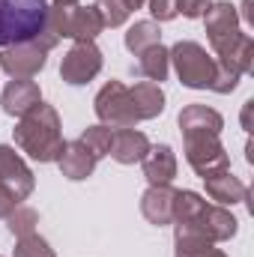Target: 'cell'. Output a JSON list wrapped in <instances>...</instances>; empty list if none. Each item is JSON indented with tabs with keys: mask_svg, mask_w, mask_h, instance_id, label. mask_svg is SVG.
I'll list each match as a JSON object with an SVG mask.
<instances>
[{
	"mask_svg": "<svg viewBox=\"0 0 254 257\" xmlns=\"http://www.w3.org/2000/svg\"><path fill=\"white\" fill-rule=\"evenodd\" d=\"M15 144L21 147V153H27L33 162H57V156L63 153V126H60V114L39 102L33 111H27L24 117H18V123L12 128Z\"/></svg>",
	"mask_w": 254,
	"mask_h": 257,
	"instance_id": "obj_1",
	"label": "cell"
},
{
	"mask_svg": "<svg viewBox=\"0 0 254 257\" xmlns=\"http://www.w3.org/2000/svg\"><path fill=\"white\" fill-rule=\"evenodd\" d=\"M48 0H0V48L33 42L45 30Z\"/></svg>",
	"mask_w": 254,
	"mask_h": 257,
	"instance_id": "obj_2",
	"label": "cell"
},
{
	"mask_svg": "<svg viewBox=\"0 0 254 257\" xmlns=\"http://www.w3.org/2000/svg\"><path fill=\"white\" fill-rule=\"evenodd\" d=\"M45 30H51L57 39L93 42V39L105 30V24H102L99 12H96L93 6H81V3H63V0H54V6H48Z\"/></svg>",
	"mask_w": 254,
	"mask_h": 257,
	"instance_id": "obj_3",
	"label": "cell"
},
{
	"mask_svg": "<svg viewBox=\"0 0 254 257\" xmlns=\"http://www.w3.org/2000/svg\"><path fill=\"white\" fill-rule=\"evenodd\" d=\"M168 54H171V63H174L180 81L186 87H191V90H209L212 87V81H215V57L203 45H197L191 39H180Z\"/></svg>",
	"mask_w": 254,
	"mask_h": 257,
	"instance_id": "obj_4",
	"label": "cell"
},
{
	"mask_svg": "<svg viewBox=\"0 0 254 257\" xmlns=\"http://www.w3.org/2000/svg\"><path fill=\"white\" fill-rule=\"evenodd\" d=\"M183 141H186V162L191 165V171L200 180L206 174H212V171L230 168V156L221 147L218 135H209V132H186Z\"/></svg>",
	"mask_w": 254,
	"mask_h": 257,
	"instance_id": "obj_5",
	"label": "cell"
},
{
	"mask_svg": "<svg viewBox=\"0 0 254 257\" xmlns=\"http://www.w3.org/2000/svg\"><path fill=\"white\" fill-rule=\"evenodd\" d=\"M93 108H96V117L111 128H135V123H138V114H135L129 87L120 84V81H108L96 93Z\"/></svg>",
	"mask_w": 254,
	"mask_h": 257,
	"instance_id": "obj_6",
	"label": "cell"
},
{
	"mask_svg": "<svg viewBox=\"0 0 254 257\" xmlns=\"http://www.w3.org/2000/svg\"><path fill=\"white\" fill-rule=\"evenodd\" d=\"M236 230H239V221L230 215V209H224L218 203H206L194 221L174 224V233H194V236H203L209 242H227L236 236Z\"/></svg>",
	"mask_w": 254,
	"mask_h": 257,
	"instance_id": "obj_7",
	"label": "cell"
},
{
	"mask_svg": "<svg viewBox=\"0 0 254 257\" xmlns=\"http://www.w3.org/2000/svg\"><path fill=\"white\" fill-rule=\"evenodd\" d=\"M203 21H206V39L212 45V57L215 54H224L242 36V30H239V12L227 0L209 3V9L203 12Z\"/></svg>",
	"mask_w": 254,
	"mask_h": 257,
	"instance_id": "obj_8",
	"label": "cell"
},
{
	"mask_svg": "<svg viewBox=\"0 0 254 257\" xmlns=\"http://www.w3.org/2000/svg\"><path fill=\"white\" fill-rule=\"evenodd\" d=\"M99 72H102V51L96 48V42H75L60 63V78L72 87L90 84Z\"/></svg>",
	"mask_w": 254,
	"mask_h": 257,
	"instance_id": "obj_9",
	"label": "cell"
},
{
	"mask_svg": "<svg viewBox=\"0 0 254 257\" xmlns=\"http://www.w3.org/2000/svg\"><path fill=\"white\" fill-rule=\"evenodd\" d=\"M48 63V51L33 39V42H18L0 51V69L9 78H33Z\"/></svg>",
	"mask_w": 254,
	"mask_h": 257,
	"instance_id": "obj_10",
	"label": "cell"
},
{
	"mask_svg": "<svg viewBox=\"0 0 254 257\" xmlns=\"http://www.w3.org/2000/svg\"><path fill=\"white\" fill-rule=\"evenodd\" d=\"M0 183L15 194L18 200L30 197L33 189H36L33 171H30V168L24 165V159H21L12 147H6V144H0Z\"/></svg>",
	"mask_w": 254,
	"mask_h": 257,
	"instance_id": "obj_11",
	"label": "cell"
},
{
	"mask_svg": "<svg viewBox=\"0 0 254 257\" xmlns=\"http://www.w3.org/2000/svg\"><path fill=\"white\" fill-rule=\"evenodd\" d=\"M42 102V90L36 81L30 78H12L0 96V105H3V114L9 117H24L27 111H33L36 105Z\"/></svg>",
	"mask_w": 254,
	"mask_h": 257,
	"instance_id": "obj_12",
	"label": "cell"
},
{
	"mask_svg": "<svg viewBox=\"0 0 254 257\" xmlns=\"http://www.w3.org/2000/svg\"><path fill=\"white\" fill-rule=\"evenodd\" d=\"M203 183H206V194H209L218 206H233V203H245V200H248L245 183H242L239 177H233L230 168L206 174Z\"/></svg>",
	"mask_w": 254,
	"mask_h": 257,
	"instance_id": "obj_13",
	"label": "cell"
},
{
	"mask_svg": "<svg viewBox=\"0 0 254 257\" xmlns=\"http://www.w3.org/2000/svg\"><path fill=\"white\" fill-rule=\"evenodd\" d=\"M141 165H144V177L150 186H171L177 177V153L168 144L150 147V153L141 159Z\"/></svg>",
	"mask_w": 254,
	"mask_h": 257,
	"instance_id": "obj_14",
	"label": "cell"
},
{
	"mask_svg": "<svg viewBox=\"0 0 254 257\" xmlns=\"http://www.w3.org/2000/svg\"><path fill=\"white\" fill-rule=\"evenodd\" d=\"M141 212L156 227L171 224L174 221V189L171 186H150L141 194Z\"/></svg>",
	"mask_w": 254,
	"mask_h": 257,
	"instance_id": "obj_15",
	"label": "cell"
},
{
	"mask_svg": "<svg viewBox=\"0 0 254 257\" xmlns=\"http://www.w3.org/2000/svg\"><path fill=\"white\" fill-rule=\"evenodd\" d=\"M150 153V138L138 128H114V144H111V159L120 165H135Z\"/></svg>",
	"mask_w": 254,
	"mask_h": 257,
	"instance_id": "obj_16",
	"label": "cell"
},
{
	"mask_svg": "<svg viewBox=\"0 0 254 257\" xmlns=\"http://www.w3.org/2000/svg\"><path fill=\"white\" fill-rule=\"evenodd\" d=\"M57 165H60V174L72 183H81L96 171V159L81 147V141H66L63 153L57 156Z\"/></svg>",
	"mask_w": 254,
	"mask_h": 257,
	"instance_id": "obj_17",
	"label": "cell"
},
{
	"mask_svg": "<svg viewBox=\"0 0 254 257\" xmlns=\"http://www.w3.org/2000/svg\"><path fill=\"white\" fill-rule=\"evenodd\" d=\"M129 96H132L138 120H156L165 111V90H162V84L138 81L135 87H129Z\"/></svg>",
	"mask_w": 254,
	"mask_h": 257,
	"instance_id": "obj_18",
	"label": "cell"
},
{
	"mask_svg": "<svg viewBox=\"0 0 254 257\" xmlns=\"http://www.w3.org/2000/svg\"><path fill=\"white\" fill-rule=\"evenodd\" d=\"M180 132H209V135H221L224 120L215 108H206V105H186L180 111Z\"/></svg>",
	"mask_w": 254,
	"mask_h": 257,
	"instance_id": "obj_19",
	"label": "cell"
},
{
	"mask_svg": "<svg viewBox=\"0 0 254 257\" xmlns=\"http://www.w3.org/2000/svg\"><path fill=\"white\" fill-rule=\"evenodd\" d=\"M168 69H171V54H168V48L162 42L138 54V72L153 84H162L168 78Z\"/></svg>",
	"mask_w": 254,
	"mask_h": 257,
	"instance_id": "obj_20",
	"label": "cell"
},
{
	"mask_svg": "<svg viewBox=\"0 0 254 257\" xmlns=\"http://www.w3.org/2000/svg\"><path fill=\"white\" fill-rule=\"evenodd\" d=\"M159 42H162V27H159V21H135L126 30V48L135 57H138L141 51L159 45Z\"/></svg>",
	"mask_w": 254,
	"mask_h": 257,
	"instance_id": "obj_21",
	"label": "cell"
},
{
	"mask_svg": "<svg viewBox=\"0 0 254 257\" xmlns=\"http://www.w3.org/2000/svg\"><path fill=\"white\" fill-rule=\"evenodd\" d=\"M174 257H227L215 242L194 236V233H174Z\"/></svg>",
	"mask_w": 254,
	"mask_h": 257,
	"instance_id": "obj_22",
	"label": "cell"
},
{
	"mask_svg": "<svg viewBox=\"0 0 254 257\" xmlns=\"http://www.w3.org/2000/svg\"><path fill=\"white\" fill-rule=\"evenodd\" d=\"M81 147L99 162L102 156H108L111 153V144H114V128L105 126V123H99V126H87L84 132H81Z\"/></svg>",
	"mask_w": 254,
	"mask_h": 257,
	"instance_id": "obj_23",
	"label": "cell"
},
{
	"mask_svg": "<svg viewBox=\"0 0 254 257\" xmlns=\"http://www.w3.org/2000/svg\"><path fill=\"white\" fill-rule=\"evenodd\" d=\"M36 224H39V212L36 209H30V206H15L9 215H6V227H9V233L12 236H30V233H36Z\"/></svg>",
	"mask_w": 254,
	"mask_h": 257,
	"instance_id": "obj_24",
	"label": "cell"
},
{
	"mask_svg": "<svg viewBox=\"0 0 254 257\" xmlns=\"http://www.w3.org/2000/svg\"><path fill=\"white\" fill-rule=\"evenodd\" d=\"M93 9L99 12V18H102L105 27H120V24H126V18L132 15L126 0H96Z\"/></svg>",
	"mask_w": 254,
	"mask_h": 257,
	"instance_id": "obj_25",
	"label": "cell"
},
{
	"mask_svg": "<svg viewBox=\"0 0 254 257\" xmlns=\"http://www.w3.org/2000/svg\"><path fill=\"white\" fill-rule=\"evenodd\" d=\"M12 257H57V254L39 233H30V236H21L15 242V254Z\"/></svg>",
	"mask_w": 254,
	"mask_h": 257,
	"instance_id": "obj_26",
	"label": "cell"
},
{
	"mask_svg": "<svg viewBox=\"0 0 254 257\" xmlns=\"http://www.w3.org/2000/svg\"><path fill=\"white\" fill-rule=\"evenodd\" d=\"M150 12L156 21H174L177 18V0H150Z\"/></svg>",
	"mask_w": 254,
	"mask_h": 257,
	"instance_id": "obj_27",
	"label": "cell"
},
{
	"mask_svg": "<svg viewBox=\"0 0 254 257\" xmlns=\"http://www.w3.org/2000/svg\"><path fill=\"white\" fill-rule=\"evenodd\" d=\"M212 0H177V15H186V18H200L206 9H209Z\"/></svg>",
	"mask_w": 254,
	"mask_h": 257,
	"instance_id": "obj_28",
	"label": "cell"
},
{
	"mask_svg": "<svg viewBox=\"0 0 254 257\" xmlns=\"http://www.w3.org/2000/svg\"><path fill=\"white\" fill-rule=\"evenodd\" d=\"M15 206H18V197H15V194H12L6 186H3V183H0V218H6Z\"/></svg>",
	"mask_w": 254,
	"mask_h": 257,
	"instance_id": "obj_29",
	"label": "cell"
},
{
	"mask_svg": "<svg viewBox=\"0 0 254 257\" xmlns=\"http://www.w3.org/2000/svg\"><path fill=\"white\" fill-rule=\"evenodd\" d=\"M251 3H254V0H245V6H242V9H245V12H242V18H245V21H248V24H251V21H254V12H251Z\"/></svg>",
	"mask_w": 254,
	"mask_h": 257,
	"instance_id": "obj_30",
	"label": "cell"
},
{
	"mask_svg": "<svg viewBox=\"0 0 254 257\" xmlns=\"http://www.w3.org/2000/svg\"><path fill=\"white\" fill-rule=\"evenodd\" d=\"M144 3H147V0H126V6H129V9H141Z\"/></svg>",
	"mask_w": 254,
	"mask_h": 257,
	"instance_id": "obj_31",
	"label": "cell"
},
{
	"mask_svg": "<svg viewBox=\"0 0 254 257\" xmlns=\"http://www.w3.org/2000/svg\"><path fill=\"white\" fill-rule=\"evenodd\" d=\"M63 3H78V0H63Z\"/></svg>",
	"mask_w": 254,
	"mask_h": 257,
	"instance_id": "obj_32",
	"label": "cell"
}]
</instances>
